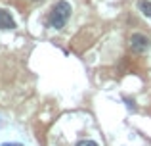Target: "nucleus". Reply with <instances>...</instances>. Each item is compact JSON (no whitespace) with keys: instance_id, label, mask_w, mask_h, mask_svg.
Masks as SVG:
<instances>
[{"instance_id":"1","label":"nucleus","mask_w":151,"mask_h":146,"mask_svg":"<svg viewBox=\"0 0 151 146\" xmlns=\"http://www.w3.org/2000/svg\"><path fill=\"white\" fill-rule=\"evenodd\" d=\"M71 12H73L71 4L67 2V0H59V2H55L54 8H52V12L48 15V23L54 29H63L65 23L69 21V17H71Z\"/></svg>"},{"instance_id":"2","label":"nucleus","mask_w":151,"mask_h":146,"mask_svg":"<svg viewBox=\"0 0 151 146\" xmlns=\"http://www.w3.org/2000/svg\"><path fill=\"white\" fill-rule=\"evenodd\" d=\"M149 46H151V41H149L147 35H144V33H134L132 38H130V48L136 54H144Z\"/></svg>"},{"instance_id":"3","label":"nucleus","mask_w":151,"mask_h":146,"mask_svg":"<svg viewBox=\"0 0 151 146\" xmlns=\"http://www.w3.org/2000/svg\"><path fill=\"white\" fill-rule=\"evenodd\" d=\"M0 29H15V21L12 14L4 8H0Z\"/></svg>"},{"instance_id":"4","label":"nucleus","mask_w":151,"mask_h":146,"mask_svg":"<svg viewBox=\"0 0 151 146\" xmlns=\"http://www.w3.org/2000/svg\"><path fill=\"white\" fill-rule=\"evenodd\" d=\"M140 10H142V14H144L145 17L151 19V2L149 0H140Z\"/></svg>"},{"instance_id":"5","label":"nucleus","mask_w":151,"mask_h":146,"mask_svg":"<svg viewBox=\"0 0 151 146\" xmlns=\"http://www.w3.org/2000/svg\"><path fill=\"white\" fill-rule=\"evenodd\" d=\"M77 146H100L98 142H94V140H81V142H77Z\"/></svg>"},{"instance_id":"6","label":"nucleus","mask_w":151,"mask_h":146,"mask_svg":"<svg viewBox=\"0 0 151 146\" xmlns=\"http://www.w3.org/2000/svg\"><path fill=\"white\" fill-rule=\"evenodd\" d=\"M4 146H23V144H12V142H6Z\"/></svg>"},{"instance_id":"7","label":"nucleus","mask_w":151,"mask_h":146,"mask_svg":"<svg viewBox=\"0 0 151 146\" xmlns=\"http://www.w3.org/2000/svg\"><path fill=\"white\" fill-rule=\"evenodd\" d=\"M35 2H37V0H35Z\"/></svg>"}]
</instances>
